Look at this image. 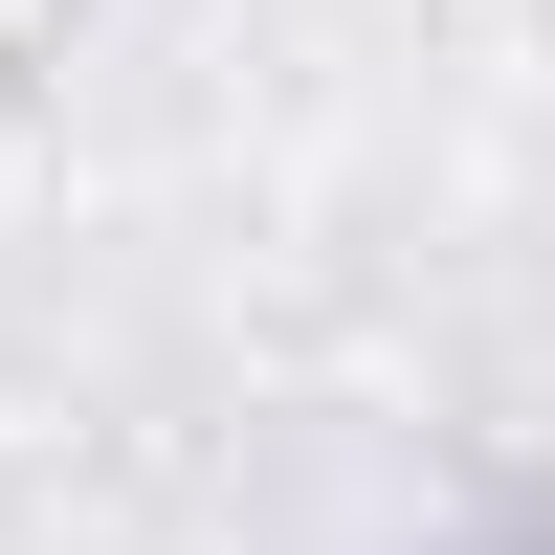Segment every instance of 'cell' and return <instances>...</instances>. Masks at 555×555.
<instances>
[{"mask_svg":"<svg viewBox=\"0 0 555 555\" xmlns=\"http://www.w3.org/2000/svg\"><path fill=\"white\" fill-rule=\"evenodd\" d=\"M44 23H67V0H0V67H23V44H44Z\"/></svg>","mask_w":555,"mask_h":555,"instance_id":"1","label":"cell"}]
</instances>
